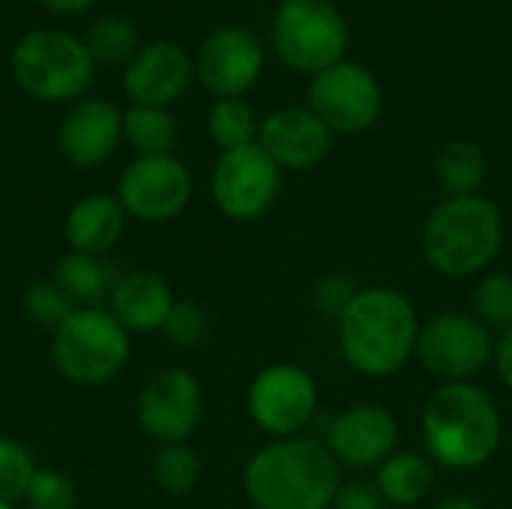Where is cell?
Instances as JSON below:
<instances>
[{"mask_svg": "<svg viewBox=\"0 0 512 509\" xmlns=\"http://www.w3.org/2000/svg\"><path fill=\"white\" fill-rule=\"evenodd\" d=\"M423 453L438 471L471 474L486 468L504 441V417L495 396L474 384H438L420 414Z\"/></svg>", "mask_w": 512, "mask_h": 509, "instance_id": "obj_1", "label": "cell"}, {"mask_svg": "<svg viewBox=\"0 0 512 509\" xmlns=\"http://www.w3.org/2000/svg\"><path fill=\"white\" fill-rule=\"evenodd\" d=\"M420 324V312L402 288L366 285L336 318L339 351L354 372L390 378L414 360Z\"/></svg>", "mask_w": 512, "mask_h": 509, "instance_id": "obj_2", "label": "cell"}, {"mask_svg": "<svg viewBox=\"0 0 512 509\" xmlns=\"http://www.w3.org/2000/svg\"><path fill=\"white\" fill-rule=\"evenodd\" d=\"M342 468L321 438H282L264 444L243 468V492L255 509H330Z\"/></svg>", "mask_w": 512, "mask_h": 509, "instance_id": "obj_3", "label": "cell"}, {"mask_svg": "<svg viewBox=\"0 0 512 509\" xmlns=\"http://www.w3.org/2000/svg\"><path fill=\"white\" fill-rule=\"evenodd\" d=\"M504 213L486 195L444 198L432 207L420 231L426 264L444 279H474L489 273L504 249Z\"/></svg>", "mask_w": 512, "mask_h": 509, "instance_id": "obj_4", "label": "cell"}, {"mask_svg": "<svg viewBox=\"0 0 512 509\" xmlns=\"http://www.w3.org/2000/svg\"><path fill=\"white\" fill-rule=\"evenodd\" d=\"M9 69L15 84L42 102L81 99L96 78V63L84 39L54 27L21 36L12 48Z\"/></svg>", "mask_w": 512, "mask_h": 509, "instance_id": "obj_5", "label": "cell"}, {"mask_svg": "<svg viewBox=\"0 0 512 509\" xmlns=\"http://www.w3.org/2000/svg\"><path fill=\"white\" fill-rule=\"evenodd\" d=\"M129 351V330L102 306H78L51 333L54 366L78 387H99L117 378Z\"/></svg>", "mask_w": 512, "mask_h": 509, "instance_id": "obj_6", "label": "cell"}, {"mask_svg": "<svg viewBox=\"0 0 512 509\" xmlns=\"http://www.w3.org/2000/svg\"><path fill=\"white\" fill-rule=\"evenodd\" d=\"M495 333L462 309H447L420 324L414 360L438 384L474 381L495 363Z\"/></svg>", "mask_w": 512, "mask_h": 509, "instance_id": "obj_7", "label": "cell"}, {"mask_svg": "<svg viewBox=\"0 0 512 509\" xmlns=\"http://www.w3.org/2000/svg\"><path fill=\"white\" fill-rule=\"evenodd\" d=\"M273 45L288 69L318 75L345 60V15L330 0H282L273 18Z\"/></svg>", "mask_w": 512, "mask_h": 509, "instance_id": "obj_8", "label": "cell"}, {"mask_svg": "<svg viewBox=\"0 0 512 509\" xmlns=\"http://www.w3.org/2000/svg\"><path fill=\"white\" fill-rule=\"evenodd\" d=\"M318 408V381L297 363H273L261 369L246 393V411L252 423L273 441L306 435L318 417Z\"/></svg>", "mask_w": 512, "mask_h": 509, "instance_id": "obj_9", "label": "cell"}, {"mask_svg": "<svg viewBox=\"0 0 512 509\" xmlns=\"http://www.w3.org/2000/svg\"><path fill=\"white\" fill-rule=\"evenodd\" d=\"M309 108L333 135H357L378 123L384 111V90L369 69L342 60L312 75Z\"/></svg>", "mask_w": 512, "mask_h": 509, "instance_id": "obj_10", "label": "cell"}, {"mask_svg": "<svg viewBox=\"0 0 512 509\" xmlns=\"http://www.w3.org/2000/svg\"><path fill=\"white\" fill-rule=\"evenodd\" d=\"M279 189L282 168L258 144L222 153L210 174L213 201L234 222L261 219L276 204Z\"/></svg>", "mask_w": 512, "mask_h": 509, "instance_id": "obj_11", "label": "cell"}, {"mask_svg": "<svg viewBox=\"0 0 512 509\" xmlns=\"http://www.w3.org/2000/svg\"><path fill=\"white\" fill-rule=\"evenodd\" d=\"M126 216L159 225L177 219L192 201V174L177 156H138L117 183Z\"/></svg>", "mask_w": 512, "mask_h": 509, "instance_id": "obj_12", "label": "cell"}, {"mask_svg": "<svg viewBox=\"0 0 512 509\" xmlns=\"http://www.w3.org/2000/svg\"><path fill=\"white\" fill-rule=\"evenodd\" d=\"M399 438V420L387 405L357 402L330 420L324 447L342 471H378L399 450Z\"/></svg>", "mask_w": 512, "mask_h": 509, "instance_id": "obj_13", "label": "cell"}, {"mask_svg": "<svg viewBox=\"0 0 512 509\" xmlns=\"http://www.w3.org/2000/svg\"><path fill=\"white\" fill-rule=\"evenodd\" d=\"M138 423L159 444H180L204 417V390L186 369L156 372L138 396Z\"/></svg>", "mask_w": 512, "mask_h": 509, "instance_id": "obj_14", "label": "cell"}, {"mask_svg": "<svg viewBox=\"0 0 512 509\" xmlns=\"http://www.w3.org/2000/svg\"><path fill=\"white\" fill-rule=\"evenodd\" d=\"M264 69L261 39L237 24L213 30L195 57V72L201 84L219 99H243L246 90L255 87Z\"/></svg>", "mask_w": 512, "mask_h": 509, "instance_id": "obj_15", "label": "cell"}, {"mask_svg": "<svg viewBox=\"0 0 512 509\" xmlns=\"http://www.w3.org/2000/svg\"><path fill=\"white\" fill-rule=\"evenodd\" d=\"M258 147L282 171H309L327 159L333 147V132L309 105H285L261 120Z\"/></svg>", "mask_w": 512, "mask_h": 509, "instance_id": "obj_16", "label": "cell"}, {"mask_svg": "<svg viewBox=\"0 0 512 509\" xmlns=\"http://www.w3.org/2000/svg\"><path fill=\"white\" fill-rule=\"evenodd\" d=\"M123 138V111L108 99H78L60 120L57 147L75 168H96L108 162Z\"/></svg>", "mask_w": 512, "mask_h": 509, "instance_id": "obj_17", "label": "cell"}, {"mask_svg": "<svg viewBox=\"0 0 512 509\" xmlns=\"http://www.w3.org/2000/svg\"><path fill=\"white\" fill-rule=\"evenodd\" d=\"M195 75V60L174 42H153L135 54L126 66L123 84L132 105L168 108L177 102Z\"/></svg>", "mask_w": 512, "mask_h": 509, "instance_id": "obj_18", "label": "cell"}, {"mask_svg": "<svg viewBox=\"0 0 512 509\" xmlns=\"http://www.w3.org/2000/svg\"><path fill=\"white\" fill-rule=\"evenodd\" d=\"M174 291L171 285L150 270H132L120 273L111 297H108V312L135 333H153L162 330L171 309H174Z\"/></svg>", "mask_w": 512, "mask_h": 509, "instance_id": "obj_19", "label": "cell"}, {"mask_svg": "<svg viewBox=\"0 0 512 509\" xmlns=\"http://www.w3.org/2000/svg\"><path fill=\"white\" fill-rule=\"evenodd\" d=\"M126 228V210L117 195L93 192L72 204L66 213V240L75 252L87 255H105L117 246Z\"/></svg>", "mask_w": 512, "mask_h": 509, "instance_id": "obj_20", "label": "cell"}, {"mask_svg": "<svg viewBox=\"0 0 512 509\" xmlns=\"http://www.w3.org/2000/svg\"><path fill=\"white\" fill-rule=\"evenodd\" d=\"M438 483V468L426 453L396 450L378 471L375 486L384 501L396 509H408L423 504Z\"/></svg>", "mask_w": 512, "mask_h": 509, "instance_id": "obj_21", "label": "cell"}, {"mask_svg": "<svg viewBox=\"0 0 512 509\" xmlns=\"http://www.w3.org/2000/svg\"><path fill=\"white\" fill-rule=\"evenodd\" d=\"M489 177V156L477 141L453 138L435 156V183L447 192V198L480 195Z\"/></svg>", "mask_w": 512, "mask_h": 509, "instance_id": "obj_22", "label": "cell"}, {"mask_svg": "<svg viewBox=\"0 0 512 509\" xmlns=\"http://www.w3.org/2000/svg\"><path fill=\"white\" fill-rule=\"evenodd\" d=\"M54 282L69 294V300L75 306H96L99 300L111 297L117 273L111 270V264L102 255H87V252L69 249L57 261Z\"/></svg>", "mask_w": 512, "mask_h": 509, "instance_id": "obj_23", "label": "cell"}, {"mask_svg": "<svg viewBox=\"0 0 512 509\" xmlns=\"http://www.w3.org/2000/svg\"><path fill=\"white\" fill-rule=\"evenodd\" d=\"M123 138L138 156H174L180 129L168 108L132 105L123 111Z\"/></svg>", "mask_w": 512, "mask_h": 509, "instance_id": "obj_24", "label": "cell"}, {"mask_svg": "<svg viewBox=\"0 0 512 509\" xmlns=\"http://www.w3.org/2000/svg\"><path fill=\"white\" fill-rule=\"evenodd\" d=\"M258 129L261 123L246 99H219L207 114V132L222 153L258 144Z\"/></svg>", "mask_w": 512, "mask_h": 509, "instance_id": "obj_25", "label": "cell"}, {"mask_svg": "<svg viewBox=\"0 0 512 509\" xmlns=\"http://www.w3.org/2000/svg\"><path fill=\"white\" fill-rule=\"evenodd\" d=\"M84 45H87L96 66L132 63L138 54V30L123 15H105V18L90 24Z\"/></svg>", "mask_w": 512, "mask_h": 509, "instance_id": "obj_26", "label": "cell"}, {"mask_svg": "<svg viewBox=\"0 0 512 509\" xmlns=\"http://www.w3.org/2000/svg\"><path fill=\"white\" fill-rule=\"evenodd\" d=\"M201 456L189 441L162 444L153 459V480L165 495H189L201 483Z\"/></svg>", "mask_w": 512, "mask_h": 509, "instance_id": "obj_27", "label": "cell"}, {"mask_svg": "<svg viewBox=\"0 0 512 509\" xmlns=\"http://www.w3.org/2000/svg\"><path fill=\"white\" fill-rule=\"evenodd\" d=\"M492 333H504L512 327V273L489 270L480 276L474 288V309H471Z\"/></svg>", "mask_w": 512, "mask_h": 509, "instance_id": "obj_28", "label": "cell"}, {"mask_svg": "<svg viewBox=\"0 0 512 509\" xmlns=\"http://www.w3.org/2000/svg\"><path fill=\"white\" fill-rule=\"evenodd\" d=\"M36 471L39 468L30 447L9 435H0V504H21Z\"/></svg>", "mask_w": 512, "mask_h": 509, "instance_id": "obj_29", "label": "cell"}, {"mask_svg": "<svg viewBox=\"0 0 512 509\" xmlns=\"http://www.w3.org/2000/svg\"><path fill=\"white\" fill-rule=\"evenodd\" d=\"M21 306H24V315H27L36 327L51 330V333L78 309V306L69 300V294H66L54 279H39V282H33V285L24 291Z\"/></svg>", "mask_w": 512, "mask_h": 509, "instance_id": "obj_30", "label": "cell"}, {"mask_svg": "<svg viewBox=\"0 0 512 509\" xmlns=\"http://www.w3.org/2000/svg\"><path fill=\"white\" fill-rule=\"evenodd\" d=\"M162 333L177 348H198L210 336V318L198 303L177 300L168 321H165V327H162Z\"/></svg>", "mask_w": 512, "mask_h": 509, "instance_id": "obj_31", "label": "cell"}, {"mask_svg": "<svg viewBox=\"0 0 512 509\" xmlns=\"http://www.w3.org/2000/svg\"><path fill=\"white\" fill-rule=\"evenodd\" d=\"M24 504L27 509H75V486L60 471H36Z\"/></svg>", "mask_w": 512, "mask_h": 509, "instance_id": "obj_32", "label": "cell"}, {"mask_svg": "<svg viewBox=\"0 0 512 509\" xmlns=\"http://www.w3.org/2000/svg\"><path fill=\"white\" fill-rule=\"evenodd\" d=\"M360 291V285H354L348 276L342 273H333V276H324L315 288V306L327 315V318H339L345 312V306L354 300V294Z\"/></svg>", "mask_w": 512, "mask_h": 509, "instance_id": "obj_33", "label": "cell"}, {"mask_svg": "<svg viewBox=\"0 0 512 509\" xmlns=\"http://www.w3.org/2000/svg\"><path fill=\"white\" fill-rule=\"evenodd\" d=\"M330 509H390V504L378 492L375 480L351 477V480H342Z\"/></svg>", "mask_w": 512, "mask_h": 509, "instance_id": "obj_34", "label": "cell"}, {"mask_svg": "<svg viewBox=\"0 0 512 509\" xmlns=\"http://www.w3.org/2000/svg\"><path fill=\"white\" fill-rule=\"evenodd\" d=\"M492 366H495L501 384L512 393V327L498 333V339H495V363Z\"/></svg>", "mask_w": 512, "mask_h": 509, "instance_id": "obj_35", "label": "cell"}, {"mask_svg": "<svg viewBox=\"0 0 512 509\" xmlns=\"http://www.w3.org/2000/svg\"><path fill=\"white\" fill-rule=\"evenodd\" d=\"M39 6H45L48 12H57V15H81L87 12L96 0H36Z\"/></svg>", "mask_w": 512, "mask_h": 509, "instance_id": "obj_36", "label": "cell"}, {"mask_svg": "<svg viewBox=\"0 0 512 509\" xmlns=\"http://www.w3.org/2000/svg\"><path fill=\"white\" fill-rule=\"evenodd\" d=\"M432 509H486L477 498H471V495H447V498H441V501H435V507Z\"/></svg>", "mask_w": 512, "mask_h": 509, "instance_id": "obj_37", "label": "cell"}, {"mask_svg": "<svg viewBox=\"0 0 512 509\" xmlns=\"http://www.w3.org/2000/svg\"><path fill=\"white\" fill-rule=\"evenodd\" d=\"M0 509H15L12 504H0Z\"/></svg>", "mask_w": 512, "mask_h": 509, "instance_id": "obj_38", "label": "cell"}, {"mask_svg": "<svg viewBox=\"0 0 512 509\" xmlns=\"http://www.w3.org/2000/svg\"><path fill=\"white\" fill-rule=\"evenodd\" d=\"M510 509H512V507H510Z\"/></svg>", "mask_w": 512, "mask_h": 509, "instance_id": "obj_39", "label": "cell"}]
</instances>
